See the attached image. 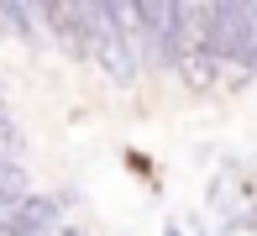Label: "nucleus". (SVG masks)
Returning <instances> with one entry per match:
<instances>
[{
    "instance_id": "obj_1",
    "label": "nucleus",
    "mask_w": 257,
    "mask_h": 236,
    "mask_svg": "<svg viewBox=\"0 0 257 236\" xmlns=\"http://www.w3.org/2000/svg\"><path fill=\"white\" fill-rule=\"evenodd\" d=\"M84 27H89V58L115 79V84H137L142 63L132 53V37L115 21V0H100V6H84Z\"/></svg>"
},
{
    "instance_id": "obj_2",
    "label": "nucleus",
    "mask_w": 257,
    "mask_h": 236,
    "mask_svg": "<svg viewBox=\"0 0 257 236\" xmlns=\"http://www.w3.org/2000/svg\"><path fill=\"white\" fill-rule=\"evenodd\" d=\"M173 68H179V79H184L189 89H210V84L220 79V68H226V63H220V58L210 53V47H200V42H184V47H179V58H173Z\"/></svg>"
}]
</instances>
